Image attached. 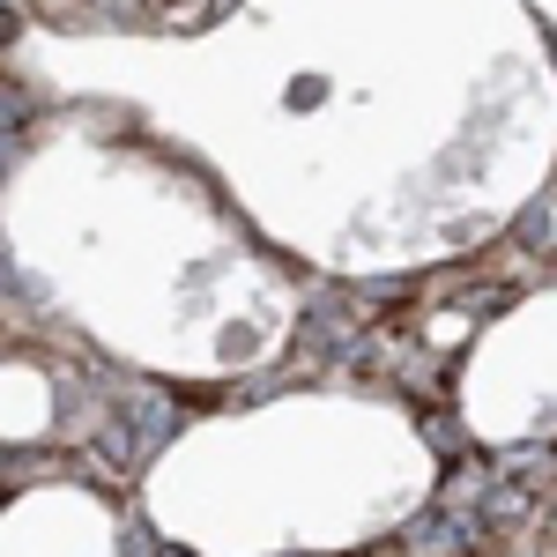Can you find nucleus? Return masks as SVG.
<instances>
[{"instance_id": "f257e3e1", "label": "nucleus", "mask_w": 557, "mask_h": 557, "mask_svg": "<svg viewBox=\"0 0 557 557\" xmlns=\"http://www.w3.org/2000/svg\"><path fill=\"white\" fill-rule=\"evenodd\" d=\"M15 38V8H0V45Z\"/></svg>"}]
</instances>
